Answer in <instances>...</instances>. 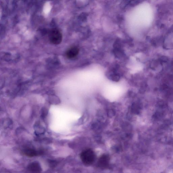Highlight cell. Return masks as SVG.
I'll return each instance as SVG.
<instances>
[{"label":"cell","instance_id":"cell-5","mask_svg":"<svg viewBox=\"0 0 173 173\" xmlns=\"http://www.w3.org/2000/svg\"><path fill=\"white\" fill-rule=\"evenodd\" d=\"M79 52V50L76 47H73L70 48L67 51L66 55L69 59H72L75 57Z\"/></svg>","mask_w":173,"mask_h":173},{"label":"cell","instance_id":"cell-9","mask_svg":"<svg viewBox=\"0 0 173 173\" xmlns=\"http://www.w3.org/2000/svg\"><path fill=\"white\" fill-rule=\"evenodd\" d=\"M48 114V110L45 109V108H43L41 110V117L44 119L45 118Z\"/></svg>","mask_w":173,"mask_h":173},{"label":"cell","instance_id":"cell-2","mask_svg":"<svg viewBox=\"0 0 173 173\" xmlns=\"http://www.w3.org/2000/svg\"><path fill=\"white\" fill-rule=\"evenodd\" d=\"M50 42L53 44L56 45L59 44L62 40V35L61 33L57 30L51 31L50 33Z\"/></svg>","mask_w":173,"mask_h":173},{"label":"cell","instance_id":"cell-4","mask_svg":"<svg viewBox=\"0 0 173 173\" xmlns=\"http://www.w3.org/2000/svg\"><path fill=\"white\" fill-rule=\"evenodd\" d=\"M27 169L29 171L35 173L40 172L42 171L40 165L38 162H34L28 165Z\"/></svg>","mask_w":173,"mask_h":173},{"label":"cell","instance_id":"cell-7","mask_svg":"<svg viewBox=\"0 0 173 173\" xmlns=\"http://www.w3.org/2000/svg\"><path fill=\"white\" fill-rule=\"evenodd\" d=\"M35 132L36 134L39 135L41 134H43L44 132V128L41 127L40 125H36L35 126Z\"/></svg>","mask_w":173,"mask_h":173},{"label":"cell","instance_id":"cell-6","mask_svg":"<svg viewBox=\"0 0 173 173\" xmlns=\"http://www.w3.org/2000/svg\"><path fill=\"white\" fill-rule=\"evenodd\" d=\"M24 152L26 156L29 157L37 156L43 154V151H36L31 149H25Z\"/></svg>","mask_w":173,"mask_h":173},{"label":"cell","instance_id":"cell-8","mask_svg":"<svg viewBox=\"0 0 173 173\" xmlns=\"http://www.w3.org/2000/svg\"><path fill=\"white\" fill-rule=\"evenodd\" d=\"M131 0H123L120 4L121 7L124 8L131 3Z\"/></svg>","mask_w":173,"mask_h":173},{"label":"cell","instance_id":"cell-3","mask_svg":"<svg viewBox=\"0 0 173 173\" xmlns=\"http://www.w3.org/2000/svg\"><path fill=\"white\" fill-rule=\"evenodd\" d=\"M110 158L107 155H103L101 157L98 161V165L101 168L104 169L109 165Z\"/></svg>","mask_w":173,"mask_h":173},{"label":"cell","instance_id":"cell-1","mask_svg":"<svg viewBox=\"0 0 173 173\" xmlns=\"http://www.w3.org/2000/svg\"><path fill=\"white\" fill-rule=\"evenodd\" d=\"M81 158L83 163L87 166L92 165L96 159V155L92 150L87 149L82 152Z\"/></svg>","mask_w":173,"mask_h":173}]
</instances>
